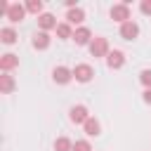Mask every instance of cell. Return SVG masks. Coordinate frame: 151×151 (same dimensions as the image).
<instances>
[{
	"mask_svg": "<svg viewBox=\"0 0 151 151\" xmlns=\"http://www.w3.org/2000/svg\"><path fill=\"white\" fill-rule=\"evenodd\" d=\"M52 146H54V151H73V139L66 137V134H61V137L54 139Z\"/></svg>",
	"mask_w": 151,
	"mask_h": 151,
	"instance_id": "19",
	"label": "cell"
},
{
	"mask_svg": "<svg viewBox=\"0 0 151 151\" xmlns=\"http://www.w3.org/2000/svg\"><path fill=\"white\" fill-rule=\"evenodd\" d=\"M87 118H90V111H87L85 104H73V106L68 109V120H71L73 125H85Z\"/></svg>",
	"mask_w": 151,
	"mask_h": 151,
	"instance_id": "6",
	"label": "cell"
},
{
	"mask_svg": "<svg viewBox=\"0 0 151 151\" xmlns=\"http://www.w3.org/2000/svg\"><path fill=\"white\" fill-rule=\"evenodd\" d=\"M92 78H94V66H92V64H85V61H83V64H76V66H73V80H76V83H83V85H85V83H90Z\"/></svg>",
	"mask_w": 151,
	"mask_h": 151,
	"instance_id": "4",
	"label": "cell"
},
{
	"mask_svg": "<svg viewBox=\"0 0 151 151\" xmlns=\"http://www.w3.org/2000/svg\"><path fill=\"white\" fill-rule=\"evenodd\" d=\"M78 47H90V42L94 40V35H92V31L87 28V26H78L76 31H73V38H71Z\"/></svg>",
	"mask_w": 151,
	"mask_h": 151,
	"instance_id": "8",
	"label": "cell"
},
{
	"mask_svg": "<svg viewBox=\"0 0 151 151\" xmlns=\"http://www.w3.org/2000/svg\"><path fill=\"white\" fill-rule=\"evenodd\" d=\"M24 5H26V12L28 14H35V17L45 14V2L42 0H26Z\"/></svg>",
	"mask_w": 151,
	"mask_h": 151,
	"instance_id": "17",
	"label": "cell"
},
{
	"mask_svg": "<svg viewBox=\"0 0 151 151\" xmlns=\"http://www.w3.org/2000/svg\"><path fill=\"white\" fill-rule=\"evenodd\" d=\"M104 61H106V68L118 71V68H123V66H125V52H123V50H111V52H109V57H106Z\"/></svg>",
	"mask_w": 151,
	"mask_h": 151,
	"instance_id": "10",
	"label": "cell"
},
{
	"mask_svg": "<svg viewBox=\"0 0 151 151\" xmlns=\"http://www.w3.org/2000/svg\"><path fill=\"white\" fill-rule=\"evenodd\" d=\"M139 12L146 14V17H151V0H142L139 2Z\"/></svg>",
	"mask_w": 151,
	"mask_h": 151,
	"instance_id": "22",
	"label": "cell"
},
{
	"mask_svg": "<svg viewBox=\"0 0 151 151\" xmlns=\"http://www.w3.org/2000/svg\"><path fill=\"white\" fill-rule=\"evenodd\" d=\"M57 26H59V21H57V17L52 12H45V14L38 17V31L50 33V31H57Z\"/></svg>",
	"mask_w": 151,
	"mask_h": 151,
	"instance_id": "11",
	"label": "cell"
},
{
	"mask_svg": "<svg viewBox=\"0 0 151 151\" xmlns=\"http://www.w3.org/2000/svg\"><path fill=\"white\" fill-rule=\"evenodd\" d=\"M73 151H92L90 139H76L73 142Z\"/></svg>",
	"mask_w": 151,
	"mask_h": 151,
	"instance_id": "21",
	"label": "cell"
},
{
	"mask_svg": "<svg viewBox=\"0 0 151 151\" xmlns=\"http://www.w3.org/2000/svg\"><path fill=\"white\" fill-rule=\"evenodd\" d=\"M109 17H111L116 24H125V21H130V19H132V14H130V2L125 0V2H116V5H111Z\"/></svg>",
	"mask_w": 151,
	"mask_h": 151,
	"instance_id": "2",
	"label": "cell"
},
{
	"mask_svg": "<svg viewBox=\"0 0 151 151\" xmlns=\"http://www.w3.org/2000/svg\"><path fill=\"white\" fill-rule=\"evenodd\" d=\"M73 26L71 24H66V21H59V26H57V38L59 40H71L73 38Z\"/></svg>",
	"mask_w": 151,
	"mask_h": 151,
	"instance_id": "18",
	"label": "cell"
},
{
	"mask_svg": "<svg viewBox=\"0 0 151 151\" xmlns=\"http://www.w3.org/2000/svg\"><path fill=\"white\" fill-rule=\"evenodd\" d=\"M142 99H144V104H149V106H151V87L142 92Z\"/></svg>",
	"mask_w": 151,
	"mask_h": 151,
	"instance_id": "23",
	"label": "cell"
},
{
	"mask_svg": "<svg viewBox=\"0 0 151 151\" xmlns=\"http://www.w3.org/2000/svg\"><path fill=\"white\" fill-rule=\"evenodd\" d=\"M118 35L123 38V40H127V42H132V40H137L139 38V24L137 21H125V24H120V28H118Z\"/></svg>",
	"mask_w": 151,
	"mask_h": 151,
	"instance_id": "7",
	"label": "cell"
},
{
	"mask_svg": "<svg viewBox=\"0 0 151 151\" xmlns=\"http://www.w3.org/2000/svg\"><path fill=\"white\" fill-rule=\"evenodd\" d=\"M90 54L94 57V59H106L109 57V52H111V45H109V38H104V35H94V40L90 42Z\"/></svg>",
	"mask_w": 151,
	"mask_h": 151,
	"instance_id": "1",
	"label": "cell"
},
{
	"mask_svg": "<svg viewBox=\"0 0 151 151\" xmlns=\"http://www.w3.org/2000/svg\"><path fill=\"white\" fill-rule=\"evenodd\" d=\"M14 68H19V57H17L14 52L0 54V71H2V73H12Z\"/></svg>",
	"mask_w": 151,
	"mask_h": 151,
	"instance_id": "12",
	"label": "cell"
},
{
	"mask_svg": "<svg viewBox=\"0 0 151 151\" xmlns=\"http://www.w3.org/2000/svg\"><path fill=\"white\" fill-rule=\"evenodd\" d=\"M83 132L87 134V139H90V137H99V134H101V123H99L94 116H90L87 123L83 125Z\"/></svg>",
	"mask_w": 151,
	"mask_h": 151,
	"instance_id": "15",
	"label": "cell"
},
{
	"mask_svg": "<svg viewBox=\"0 0 151 151\" xmlns=\"http://www.w3.org/2000/svg\"><path fill=\"white\" fill-rule=\"evenodd\" d=\"M71 80H73V68H71V66L59 64V66L52 68V83H57V85H68Z\"/></svg>",
	"mask_w": 151,
	"mask_h": 151,
	"instance_id": "5",
	"label": "cell"
},
{
	"mask_svg": "<svg viewBox=\"0 0 151 151\" xmlns=\"http://www.w3.org/2000/svg\"><path fill=\"white\" fill-rule=\"evenodd\" d=\"M26 5L24 2H9V9H7V21H9V26H14V24H21L24 19H26Z\"/></svg>",
	"mask_w": 151,
	"mask_h": 151,
	"instance_id": "3",
	"label": "cell"
},
{
	"mask_svg": "<svg viewBox=\"0 0 151 151\" xmlns=\"http://www.w3.org/2000/svg\"><path fill=\"white\" fill-rule=\"evenodd\" d=\"M17 40H19V33H17L14 26H2L0 28V42L2 45H14Z\"/></svg>",
	"mask_w": 151,
	"mask_h": 151,
	"instance_id": "14",
	"label": "cell"
},
{
	"mask_svg": "<svg viewBox=\"0 0 151 151\" xmlns=\"http://www.w3.org/2000/svg\"><path fill=\"white\" fill-rule=\"evenodd\" d=\"M50 45H52V35L50 33H45V31H35L33 33V38H31V47L33 50L45 52V50H50Z\"/></svg>",
	"mask_w": 151,
	"mask_h": 151,
	"instance_id": "9",
	"label": "cell"
},
{
	"mask_svg": "<svg viewBox=\"0 0 151 151\" xmlns=\"http://www.w3.org/2000/svg\"><path fill=\"white\" fill-rule=\"evenodd\" d=\"M66 24H71L73 28H78V26H85V9H83V7L66 9Z\"/></svg>",
	"mask_w": 151,
	"mask_h": 151,
	"instance_id": "13",
	"label": "cell"
},
{
	"mask_svg": "<svg viewBox=\"0 0 151 151\" xmlns=\"http://www.w3.org/2000/svg\"><path fill=\"white\" fill-rule=\"evenodd\" d=\"M14 90H17L14 76H12V73H2V76H0V92H2V94H12Z\"/></svg>",
	"mask_w": 151,
	"mask_h": 151,
	"instance_id": "16",
	"label": "cell"
},
{
	"mask_svg": "<svg viewBox=\"0 0 151 151\" xmlns=\"http://www.w3.org/2000/svg\"><path fill=\"white\" fill-rule=\"evenodd\" d=\"M139 83L144 85V90L151 87V68H142L139 71Z\"/></svg>",
	"mask_w": 151,
	"mask_h": 151,
	"instance_id": "20",
	"label": "cell"
}]
</instances>
